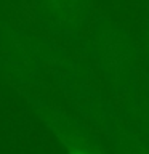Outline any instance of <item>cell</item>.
Instances as JSON below:
<instances>
[{"label":"cell","instance_id":"cell-1","mask_svg":"<svg viewBox=\"0 0 149 154\" xmlns=\"http://www.w3.org/2000/svg\"><path fill=\"white\" fill-rule=\"evenodd\" d=\"M71 154H93V152H88V151H74Z\"/></svg>","mask_w":149,"mask_h":154}]
</instances>
